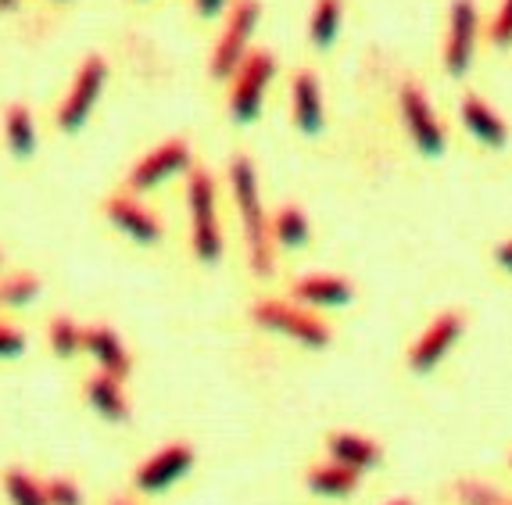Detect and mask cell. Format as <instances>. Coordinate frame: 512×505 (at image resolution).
Wrapping results in <instances>:
<instances>
[{
    "label": "cell",
    "mask_w": 512,
    "mask_h": 505,
    "mask_svg": "<svg viewBox=\"0 0 512 505\" xmlns=\"http://www.w3.org/2000/svg\"><path fill=\"white\" fill-rule=\"evenodd\" d=\"M230 194L237 205L248 262L255 276H273V240H269V215H265L262 194H258V169L248 155L230 158Z\"/></svg>",
    "instance_id": "6da1fadb"
},
{
    "label": "cell",
    "mask_w": 512,
    "mask_h": 505,
    "mask_svg": "<svg viewBox=\"0 0 512 505\" xmlns=\"http://www.w3.org/2000/svg\"><path fill=\"white\" fill-rule=\"evenodd\" d=\"M187 205H190V248H194L197 262H219L222 258V230H219V212H215V180L208 169H190L187 172Z\"/></svg>",
    "instance_id": "7a4b0ae2"
},
{
    "label": "cell",
    "mask_w": 512,
    "mask_h": 505,
    "mask_svg": "<svg viewBox=\"0 0 512 505\" xmlns=\"http://www.w3.org/2000/svg\"><path fill=\"white\" fill-rule=\"evenodd\" d=\"M104 86H108V61H104V54H86L72 76V86L61 97L58 115H54L58 133H79L90 122L94 108L101 104Z\"/></svg>",
    "instance_id": "3957f363"
},
{
    "label": "cell",
    "mask_w": 512,
    "mask_h": 505,
    "mask_svg": "<svg viewBox=\"0 0 512 505\" xmlns=\"http://www.w3.org/2000/svg\"><path fill=\"white\" fill-rule=\"evenodd\" d=\"M276 76V58L269 51H248V58L240 61L237 72L230 76V97H226V108H230L233 122L240 126H251L258 119L265 104V90Z\"/></svg>",
    "instance_id": "277c9868"
},
{
    "label": "cell",
    "mask_w": 512,
    "mask_h": 505,
    "mask_svg": "<svg viewBox=\"0 0 512 505\" xmlns=\"http://www.w3.org/2000/svg\"><path fill=\"white\" fill-rule=\"evenodd\" d=\"M251 319L258 326H265V330H276V334L305 344V348H326L330 344V326L316 312L301 309L294 301H276V298L255 301L251 305Z\"/></svg>",
    "instance_id": "5b68a950"
},
{
    "label": "cell",
    "mask_w": 512,
    "mask_h": 505,
    "mask_svg": "<svg viewBox=\"0 0 512 505\" xmlns=\"http://www.w3.org/2000/svg\"><path fill=\"white\" fill-rule=\"evenodd\" d=\"M190 169H194V151H190V144L183 137H169L158 147H151V151L129 169L126 187L122 190L140 197V194H147V190L176 180V176H183V172H190Z\"/></svg>",
    "instance_id": "8992f818"
},
{
    "label": "cell",
    "mask_w": 512,
    "mask_h": 505,
    "mask_svg": "<svg viewBox=\"0 0 512 505\" xmlns=\"http://www.w3.org/2000/svg\"><path fill=\"white\" fill-rule=\"evenodd\" d=\"M258 0H237L226 15V26H222V36L215 40V51H212V61H208V72L212 79H230L237 72V65L248 58V43H251V33L258 26Z\"/></svg>",
    "instance_id": "52a82bcc"
},
{
    "label": "cell",
    "mask_w": 512,
    "mask_h": 505,
    "mask_svg": "<svg viewBox=\"0 0 512 505\" xmlns=\"http://www.w3.org/2000/svg\"><path fill=\"white\" fill-rule=\"evenodd\" d=\"M197 463L194 445L187 441H172V445L158 448L154 455H147L144 463L133 470V488L144 491V495H162L172 484H180Z\"/></svg>",
    "instance_id": "ba28073f"
},
{
    "label": "cell",
    "mask_w": 512,
    "mask_h": 505,
    "mask_svg": "<svg viewBox=\"0 0 512 505\" xmlns=\"http://www.w3.org/2000/svg\"><path fill=\"white\" fill-rule=\"evenodd\" d=\"M101 208H104V219H108L122 237L133 240V244H144L147 248V244H158V240H162V233H165L162 219H158L140 197L119 190V194L104 197Z\"/></svg>",
    "instance_id": "9c48e42d"
},
{
    "label": "cell",
    "mask_w": 512,
    "mask_h": 505,
    "mask_svg": "<svg viewBox=\"0 0 512 505\" xmlns=\"http://www.w3.org/2000/svg\"><path fill=\"white\" fill-rule=\"evenodd\" d=\"M398 101H402V119H405V126H409V137L416 140V147L423 155L437 158L444 151V126L437 122L434 108H430V101L423 97V90H419L416 83H405Z\"/></svg>",
    "instance_id": "30bf717a"
},
{
    "label": "cell",
    "mask_w": 512,
    "mask_h": 505,
    "mask_svg": "<svg viewBox=\"0 0 512 505\" xmlns=\"http://www.w3.org/2000/svg\"><path fill=\"white\" fill-rule=\"evenodd\" d=\"M462 326H466L462 312H441V316L423 330V337L412 344V351H409L412 373H430V369L452 351V344L462 337Z\"/></svg>",
    "instance_id": "8fae6325"
},
{
    "label": "cell",
    "mask_w": 512,
    "mask_h": 505,
    "mask_svg": "<svg viewBox=\"0 0 512 505\" xmlns=\"http://www.w3.org/2000/svg\"><path fill=\"white\" fill-rule=\"evenodd\" d=\"M83 351L94 359L97 373H104V377L111 380H126L129 373H133V351L126 348V341H122L111 326L104 323H94L86 326L83 334Z\"/></svg>",
    "instance_id": "7c38bea8"
},
{
    "label": "cell",
    "mask_w": 512,
    "mask_h": 505,
    "mask_svg": "<svg viewBox=\"0 0 512 505\" xmlns=\"http://www.w3.org/2000/svg\"><path fill=\"white\" fill-rule=\"evenodd\" d=\"M473 43H477V4L473 0H455L448 40H444V65H448L452 76H466L473 61Z\"/></svg>",
    "instance_id": "4fadbf2b"
},
{
    "label": "cell",
    "mask_w": 512,
    "mask_h": 505,
    "mask_svg": "<svg viewBox=\"0 0 512 505\" xmlns=\"http://www.w3.org/2000/svg\"><path fill=\"white\" fill-rule=\"evenodd\" d=\"M291 115L294 126L305 133V137H316L323 129V86H319L316 72L301 69L298 76L291 79Z\"/></svg>",
    "instance_id": "5bb4252c"
},
{
    "label": "cell",
    "mask_w": 512,
    "mask_h": 505,
    "mask_svg": "<svg viewBox=\"0 0 512 505\" xmlns=\"http://www.w3.org/2000/svg\"><path fill=\"white\" fill-rule=\"evenodd\" d=\"M291 294H294V305H301V309H337V305H348L355 298L351 283L330 273L301 276L291 287Z\"/></svg>",
    "instance_id": "9a60e30c"
},
{
    "label": "cell",
    "mask_w": 512,
    "mask_h": 505,
    "mask_svg": "<svg viewBox=\"0 0 512 505\" xmlns=\"http://www.w3.org/2000/svg\"><path fill=\"white\" fill-rule=\"evenodd\" d=\"M83 394H86V405L108 423H126L133 416L129 409V394L122 387V380H111L104 373H90L83 384Z\"/></svg>",
    "instance_id": "2e32d148"
},
{
    "label": "cell",
    "mask_w": 512,
    "mask_h": 505,
    "mask_svg": "<svg viewBox=\"0 0 512 505\" xmlns=\"http://www.w3.org/2000/svg\"><path fill=\"white\" fill-rule=\"evenodd\" d=\"M326 448H330V463L348 466V470H355L359 477L380 463V448H376L373 437L355 434V430H333V434L326 437Z\"/></svg>",
    "instance_id": "e0dca14e"
},
{
    "label": "cell",
    "mask_w": 512,
    "mask_h": 505,
    "mask_svg": "<svg viewBox=\"0 0 512 505\" xmlns=\"http://www.w3.org/2000/svg\"><path fill=\"white\" fill-rule=\"evenodd\" d=\"M0 129H4V144L8 151L18 158V162H26V158L36 155V144H40V133H36V119H33V108L26 101H11L4 108V119H0Z\"/></svg>",
    "instance_id": "ac0fdd59"
},
{
    "label": "cell",
    "mask_w": 512,
    "mask_h": 505,
    "mask_svg": "<svg viewBox=\"0 0 512 505\" xmlns=\"http://www.w3.org/2000/svg\"><path fill=\"white\" fill-rule=\"evenodd\" d=\"M459 115H462V122H466V129H470L480 144H487V147L509 144V126H505L502 115H498L495 108H487L480 97H473V94L462 97Z\"/></svg>",
    "instance_id": "d6986e66"
},
{
    "label": "cell",
    "mask_w": 512,
    "mask_h": 505,
    "mask_svg": "<svg viewBox=\"0 0 512 505\" xmlns=\"http://www.w3.org/2000/svg\"><path fill=\"white\" fill-rule=\"evenodd\" d=\"M305 484H308V491H312V495L344 498V495H351V491L359 488V473L348 470V466H337V463H316V466H308Z\"/></svg>",
    "instance_id": "ffe728a7"
},
{
    "label": "cell",
    "mask_w": 512,
    "mask_h": 505,
    "mask_svg": "<svg viewBox=\"0 0 512 505\" xmlns=\"http://www.w3.org/2000/svg\"><path fill=\"white\" fill-rule=\"evenodd\" d=\"M308 237H312V226H308V215L298 205L276 208V215L269 219V240L273 244H280V248H305Z\"/></svg>",
    "instance_id": "44dd1931"
},
{
    "label": "cell",
    "mask_w": 512,
    "mask_h": 505,
    "mask_svg": "<svg viewBox=\"0 0 512 505\" xmlns=\"http://www.w3.org/2000/svg\"><path fill=\"white\" fill-rule=\"evenodd\" d=\"M0 488L8 495L11 505H47V491H43V480H36L22 466H8L0 473Z\"/></svg>",
    "instance_id": "7402d4cb"
},
{
    "label": "cell",
    "mask_w": 512,
    "mask_h": 505,
    "mask_svg": "<svg viewBox=\"0 0 512 505\" xmlns=\"http://www.w3.org/2000/svg\"><path fill=\"white\" fill-rule=\"evenodd\" d=\"M40 291L43 280L36 273H26V269L0 276V309H26L40 298Z\"/></svg>",
    "instance_id": "603a6c76"
},
{
    "label": "cell",
    "mask_w": 512,
    "mask_h": 505,
    "mask_svg": "<svg viewBox=\"0 0 512 505\" xmlns=\"http://www.w3.org/2000/svg\"><path fill=\"white\" fill-rule=\"evenodd\" d=\"M83 334H86V326L72 316H54L51 323H47V344H51V351L58 359H76V355H83Z\"/></svg>",
    "instance_id": "cb8c5ba5"
},
{
    "label": "cell",
    "mask_w": 512,
    "mask_h": 505,
    "mask_svg": "<svg viewBox=\"0 0 512 505\" xmlns=\"http://www.w3.org/2000/svg\"><path fill=\"white\" fill-rule=\"evenodd\" d=\"M337 29H341V0H316V8H312V22H308L312 47L326 51V47L337 40Z\"/></svg>",
    "instance_id": "d4e9b609"
},
{
    "label": "cell",
    "mask_w": 512,
    "mask_h": 505,
    "mask_svg": "<svg viewBox=\"0 0 512 505\" xmlns=\"http://www.w3.org/2000/svg\"><path fill=\"white\" fill-rule=\"evenodd\" d=\"M455 495L466 505H512V498L505 495V491L487 488L480 480H462V484H455Z\"/></svg>",
    "instance_id": "484cf974"
},
{
    "label": "cell",
    "mask_w": 512,
    "mask_h": 505,
    "mask_svg": "<svg viewBox=\"0 0 512 505\" xmlns=\"http://www.w3.org/2000/svg\"><path fill=\"white\" fill-rule=\"evenodd\" d=\"M43 491H47V505H86L83 488L72 477L43 480Z\"/></svg>",
    "instance_id": "4316f807"
},
{
    "label": "cell",
    "mask_w": 512,
    "mask_h": 505,
    "mask_svg": "<svg viewBox=\"0 0 512 505\" xmlns=\"http://www.w3.org/2000/svg\"><path fill=\"white\" fill-rule=\"evenodd\" d=\"M26 351V334L11 323H0V359H18Z\"/></svg>",
    "instance_id": "83f0119b"
},
{
    "label": "cell",
    "mask_w": 512,
    "mask_h": 505,
    "mask_svg": "<svg viewBox=\"0 0 512 505\" xmlns=\"http://www.w3.org/2000/svg\"><path fill=\"white\" fill-rule=\"evenodd\" d=\"M491 43L495 47H509L512 43V0H502V11L491 22Z\"/></svg>",
    "instance_id": "f1b7e54d"
},
{
    "label": "cell",
    "mask_w": 512,
    "mask_h": 505,
    "mask_svg": "<svg viewBox=\"0 0 512 505\" xmlns=\"http://www.w3.org/2000/svg\"><path fill=\"white\" fill-rule=\"evenodd\" d=\"M226 4H230V0H194V11H197V18H215V15H222Z\"/></svg>",
    "instance_id": "f546056e"
},
{
    "label": "cell",
    "mask_w": 512,
    "mask_h": 505,
    "mask_svg": "<svg viewBox=\"0 0 512 505\" xmlns=\"http://www.w3.org/2000/svg\"><path fill=\"white\" fill-rule=\"evenodd\" d=\"M495 258H498V266L509 269V273H512V240H505V244H498Z\"/></svg>",
    "instance_id": "4dcf8cb0"
},
{
    "label": "cell",
    "mask_w": 512,
    "mask_h": 505,
    "mask_svg": "<svg viewBox=\"0 0 512 505\" xmlns=\"http://www.w3.org/2000/svg\"><path fill=\"white\" fill-rule=\"evenodd\" d=\"M22 8V0H0V11H15Z\"/></svg>",
    "instance_id": "1f68e13d"
},
{
    "label": "cell",
    "mask_w": 512,
    "mask_h": 505,
    "mask_svg": "<svg viewBox=\"0 0 512 505\" xmlns=\"http://www.w3.org/2000/svg\"><path fill=\"white\" fill-rule=\"evenodd\" d=\"M111 505H137V502H129V498H111Z\"/></svg>",
    "instance_id": "d6a6232c"
},
{
    "label": "cell",
    "mask_w": 512,
    "mask_h": 505,
    "mask_svg": "<svg viewBox=\"0 0 512 505\" xmlns=\"http://www.w3.org/2000/svg\"><path fill=\"white\" fill-rule=\"evenodd\" d=\"M387 505H412L409 498H394V502H387Z\"/></svg>",
    "instance_id": "836d02e7"
},
{
    "label": "cell",
    "mask_w": 512,
    "mask_h": 505,
    "mask_svg": "<svg viewBox=\"0 0 512 505\" xmlns=\"http://www.w3.org/2000/svg\"><path fill=\"white\" fill-rule=\"evenodd\" d=\"M0 266H4V251H0Z\"/></svg>",
    "instance_id": "e575fe53"
},
{
    "label": "cell",
    "mask_w": 512,
    "mask_h": 505,
    "mask_svg": "<svg viewBox=\"0 0 512 505\" xmlns=\"http://www.w3.org/2000/svg\"><path fill=\"white\" fill-rule=\"evenodd\" d=\"M58 4H72V0H58Z\"/></svg>",
    "instance_id": "d590c367"
}]
</instances>
